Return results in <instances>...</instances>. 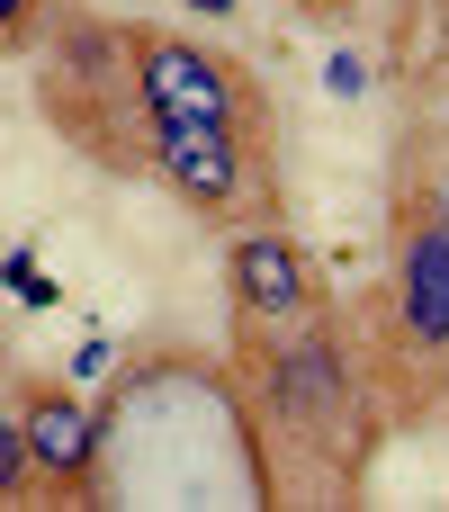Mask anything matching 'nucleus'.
Listing matches in <instances>:
<instances>
[{"mask_svg": "<svg viewBox=\"0 0 449 512\" xmlns=\"http://www.w3.org/2000/svg\"><path fill=\"white\" fill-rule=\"evenodd\" d=\"M243 369L261 396V423H279L315 468H342V441H369V396H360V351L342 342L333 315L279 324V333H243Z\"/></svg>", "mask_w": 449, "mask_h": 512, "instance_id": "f257e3e1", "label": "nucleus"}, {"mask_svg": "<svg viewBox=\"0 0 449 512\" xmlns=\"http://www.w3.org/2000/svg\"><path fill=\"white\" fill-rule=\"evenodd\" d=\"M126 81H135V108L144 126H180V117H207V126H243L261 135L270 108L252 99L243 63L180 36V27H126Z\"/></svg>", "mask_w": 449, "mask_h": 512, "instance_id": "f03ea898", "label": "nucleus"}, {"mask_svg": "<svg viewBox=\"0 0 449 512\" xmlns=\"http://www.w3.org/2000/svg\"><path fill=\"white\" fill-rule=\"evenodd\" d=\"M387 333H396V360H449V180L396 207Z\"/></svg>", "mask_w": 449, "mask_h": 512, "instance_id": "7ed1b4c3", "label": "nucleus"}, {"mask_svg": "<svg viewBox=\"0 0 449 512\" xmlns=\"http://www.w3.org/2000/svg\"><path fill=\"white\" fill-rule=\"evenodd\" d=\"M225 306H234V333L306 324V315H324V270L288 225H243L225 243Z\"/></svg>", "mask_w": 449, "mask_h": 512, "instance_id": "20e7f679", "label": "nucleus"}, {"mask_svg": "<svg viewBox=\"0 0 449 512\" xmlns=\"http://www.w3.org/2000/svg\"><path fill=\"white\" fill-rule=\"evenodd\" d=\"M9 414L27 432V468H36V495L54 504H81L99 486V414L54 387V378H9Z\"/></svg>", "mask_w": 449, "mask_h": 512, "instance_id": "39448f33", "label": "nucleus"}, {"mask_svg": "<svg viewBox=\"0 0 449 512\" xmlns=\"http://www.w3.org/2000/svg\"><path fill=\"white\" fill-rule=\"evenodd\" d=\"M153 180H162L189 216H234V198H243V180H252V135H243V126H207V117L153 126Z\"/></svg>", "mask_w": 449, "mask_h": 512, "instance_id": "423d86ee", "label": "nucleus"}, {"mask_svg": "<svg viewBox=\"0 0 449 512\" xmlns=\"http://www.w3.org/2000/svg\"><path fill=\"white\" fill-rule=\"evenodd\" d=\"M36 495V468H27V432H18V414L0 405V504H27Z\"/></svg>", "mask_w": 449, "mask_h": 512, "instance_id": "0eeeda50", "label": "nucleus"}, {"mask_svg": "<svg viewBox=\"0 0 449 512\" xmlns=\"http://www.w3.org/2000/svg\"><path fill=\"white\" fill-rule=\"evenodd\" d=\"M45 18H54V0H0V54H27L45 36Z\"/></svg>", "mask_w": 449, "mask_h": 512, "instance_id": "6e6552de", "label": "nucleus"}, {"mask_svg": "<svg viewBox=\"0 0 449 512\" xmlns=\"http://www.w3.org/2000/svg\"><path fill=\"white\" fill-rule=\"evenodd\" d=\"M288 9H297V18H315V27H333V18H351L360 0H288Z\"/></svg>", "mask_w": 449, "mask_h": 512, "instance_id": "1a4fd4ad", "label": "nucleus"}, {"mask_svg": "<svg viewBox=\"0 0 449 512\" xmlns=\"http://www.w3.org/2000/svg\"><path fill=\"white\" fill-rule=\"evenodd\" d=\"M0 378H9V342H0Z\"/></svg>", "mask_w": 449, "mask_h": 512, "instance_id": "9d476101", "label": "nucleus"}]
</instances>
